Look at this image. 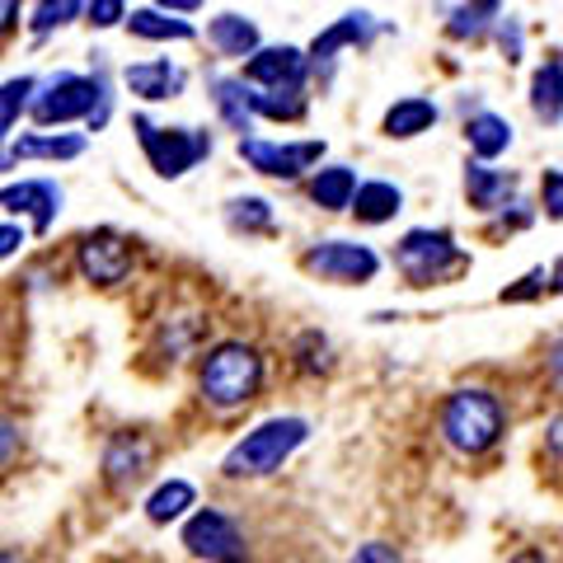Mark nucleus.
I'll use <instances>...</instances> for the list:
<instances>
[{"instance_id": "nucleus-19", "label": "nucleus", "mask_w": 563, "mask_h": 563, "mask_svg": "<svg viewBox=\"0 0 563 563\" xmlns=\"http://www.w3.org/2000/svg\"><path fill=\"white\" fill-rule=\"evenodd\" d=\"M437 118H442V109H437L428 95H404V99H395L390 109H385L380 132L390 136V141H413L422 132H432Z\"/></svg>"}, {"instance_id": "nucleus-12", "label": "nucleus", "mask_w": 563, "mask_h": 563, "mask_svg": "<svg viewBox=\"0 0 563 563\" xmlns=\"http://www.w3.org/2000/svg\"><path fill=\"white\" fill-rule=\"evenodd\" d=\"M310 52L291 47V43H273L258 47L250 62H244V80L250 85H291V90H306L310 80Z\"/></svg>"}, {"instance_id": "nucleus-27", "label": "nucleus", "mask_w": 563, "mask_h": 563, "mask_svg": "<svg viewBox=\"0 0 563 563\" xmlns=\"http://www.w3.org/2000/svg\"><path fill=\"white\" fill-rule=\"evenodd\" d=\"M80 151H85V136H66V132H57V136H20L10 146L14 161H76Z\"/></svg>"}, {"instance_id": "nucleus-45", "label": "nucleus", "mask_w": 563, "mask_h": 563, "mask_svg": "<svg viewBox=\"0 0 563 563\" xmlns=\"http://www.w3.org/2000/svg\"><path fill=\"white\" fill-rule=\"evenodd\" d=\"M512 563H550V559H544V554H540V550H521V554H517V559H512Z\"/></svg>"}, {"instance_id": "nucleus-4", "label": "nucleus", "mask_w": 563, "mask_h": 563, "mask_svg": "<svg viewBox=\"0 0 563 563\" xmlns=\"http://www.w3.org/2000/svg\"><path fill=\"white\" fill-rule=\"evenodd\" d=\"M202 399L211 409H240L250 404L263 385V357L250 343H217L202 362Z\"/></svg>"}, {"instance_id": "nucleus-31", "label": "nucleus", "mask_w": 563, "mask_h": 563, "mask_svg": "<svg viewBox=\"0 0 563 563\" xmlns=\"http://www.w3.org/2000/svg\"><path fill=\"white\" fill-rule=\"evenodd\" d=\"M33 90H38V80L33 76H14V80L0 85V141L10 136V128L20 122V113L33 103Z\"/></svg>"}, {"instance_id": "nucleus-1", "label": "nucleus", "mask_w": 563, "mask_h": 563, "mask_svg": "<svg viewBox=\"0 0 563 563\" xmlns=\"http://www.w3.org/2000/svg\"><path fill=\"white\" fill-rule=\"evenodd\" d=\"M437 428H442L446 446L461 451V455H484L503 442V428H507V413H503V399L484 390V385H465V390H451L442 413H437Z\"/></svg>"}, {"instance_id": "nucleus-3", "label": "nucleus", "mask_w": 563, "mask_h": 563, "mask_svg": "<svg viewBox=\"0 0 563 563\" xmlns=\"http://www.w3.org/2000/svg\"><path fill=\"white\" fill-rule=\"evenodd\" d=\"M310 437V422L306 418H268L258 422L254 432H244V442L231 446L225 455V479H263V474H273L287 465L291 451H301Z\"/></svg>"}, {"instance_id": "nucleus-5", "label": "nucleus", "mask_w": 563, "mask_h": 563, "mask_svg": "<svg viewBox=\"0 0 563 563\" xmlns=\"http://www.w3.org/2000/svg\"><path fill=\"white\" fill-rule=\"evenodd\" d=\"M395 268L409 277V287H437V282H446V277H455L461 268H470V254L455 244L451 231L418 225V231L399 235V244H395Z\"/></svg>"}, {"instance_id": "nucleus-32", "label": "nucleus", "mask_w": 563, "mask_h": 563, "mask_svg": "<svg viewBox=\"0 0 563 563\" xmlns=\"http://www.w3.org/2000/svg\"><path fill=\"white\" fill-rule=\"evenodd\" d=\"M493 43H498L507 66H517L526 57V24H521V14H503V20L493 24Z\"/></svg>"}, {"instance_id": "nucleus-8", "label": "nucleus", "mask_w": 563, "mask_h": 563, "mask_svg": "<svg viewBox=\"0 0 563 563\" xmlns=\"http://www.w3.org/2000/svg\"><path fill=\"white\" fill-rule=\"evenodd\" d=\"M184 544H188L192 559H207V563H250V550H244L240 526L225 512H217V507H202V512L188 517Z\"/></svg>"}, {"instance_id": "nucleus-10", "label": "nucleus", "mask_w": 563, "mask_h": 563, "mask_svg": "<svg viewBox=\"0 0 563 563\" xmlns=\"http://www.w3.org/2000/svg\"><path fill=\"white\" fill-rule=\"evenodd\" d=\"M306 273L324 277V282H347L352 287V282H372L380 273V254L357 240H320L306 254Z\"/></svg>"}, {"instance_id": "nucleus-13", "label": "nucleus", "mask_w": 563, "mask_h": 563, "mask_svg": "<svg viewBox=\"0 0 563 563\" xmlns=\"http://www.w3.org/2000/svg\"><path fill=\"white\" fill-rule=\"evenodd\" d=\"M0 211H14V217H33V231H52L62 211V188L52 179H24V184H10L0 188Z\"/></svg>"}, {"instance_id": "nucleus-28", "label": "nucleus", "mask_w": 563, "mask_h": 563, "mask_svg": "<svg viewBox=\"0 0 563 563\" xmlns=\"http://www.w3.org/2000/svg\"><path fill=\"white\" fill-rule=\"evenodd\" d=\"M188 507H198V493H192V484L188 479H169V484H161L146 498V517L155 526H169V521H179Z\"/></svg>"}, {"instance_id": "nucleus-7", "label": "nucleus", "mask_w": 563, "mask_h": 563, "mask_svg": "<svg viewBox=\"0 0 563 563\" xmlns=\"http://www.w3.org/2000/svg\"><path fill=\"white\" fill-rule=\"evenodd\" d=\"M240 155L258 169L263 179L296 184L306 169L324 161V141H263V136H240Z\"/></svg>"}, {"instance_id": "nucleus-30", "label": "nucleus", "mask_w": 563, "mask_h": 563, "mask_svg": "<svg viewBox=\"0 0 563 563\" xmlns=\"http://www.w3.org/2000/svg\"><path fill=\"white\" fill-rule=\"evenodd\" d=\"M225 221H231V231L268 235L273 231V207L263 198H231V202H225Z\"/></svg>"}, {"instance_id": "nucleus-24", "label": "nucleus", "mask_w": 563, "mask_h": 563, "mask_svg": "<svg viewBox=\"0 0 563 563\" xmlns=\"http://www.w3.org/2000/svg\"><path fill=\"white\" fill-rule=\"evenodd\" d=\"M357 184L362 179L352 165H324V169H314V179H310V202L320 211H352Z\"/></svg>"}, {"instance_id": "nucleus-2", "label": "nucleus", "mask_w": 563, "mask_h": 563, "mask_svg": "<svg viewBox=\"0 0 563 563\" xmlns=\"http://www.w3.org/2000/svg\"><path fill=\"white\" fill-rule=\"evenodd\" d=\"M29 113L38 128H62V122L85 118L90 128H103L109 118V90L99 76H76V70H57L47 85L33 90Z\"/></svg>"}, {"instance_id": "nucleus-36", "label": "nucleus", "mask_w": 563, "mask_h": 563, "mask_svg": "<svg viewBox=\"0 0 563 563\" xmlns=\"http://www.w3.org/2000/svg\"><path fill=\"white\" fill-rule=\"evenodd\" d=\"M301 366L306 372H329V339H320V333H306L301 339Z\"/></svg>"}, {"instance_id": "nucleus-29", "label": "nucleus", "mask_w": 563, "mask_h": 563, "mask_svg": "<svg viewBox=\"0 0 563 563\" xmlns=\"http://www.w3.org/2000/svg\"><path fill=\"white\" fill-rule=\"evenodd\" d=\"M85 5H90V0H38V5H33V20H29L33 38H47L52 29L76 24L80 14H85Z\"/></svg>"}, {"instance_id": "nucleus-16", "label": "nucleus", "mask_w": 563, "mask_h": 563, "mask_svg": "<svg viewBox=\"0 0 563 563\" xmlns=\"http://www.w3.org/2000/svg\"><path fill=\"white\" fill-rule=\"evenodd\" d=\"M526 103H531V118L544 122V128L563 122V52H550V57L531 70Z\"/></svg>"}, {"instance_id": "nucleus-6", "label": "nucleus", "mask_w": 563, "mask_h": 563, "mask_svg": "<svg viewBox=\"0 0 563 563\" xmlns=\"http://www.w3.org/2000/svg\"><path fill=\"white\" fill-rule=\"evenodd\" d=\"M132 128H136V141H141V151H146L151 169L161 174V179H184L192 165L211 155V132L161 128V122H151V118H132Z\"/></svg>"}, {"instance_id": "nucleus-38", "label": "nucleus", "mask_w": 563, "mask_h": 563, "mask_svg": "<svg viewBox=\"0 0 563 563\" xmlns=\"http://www.w3.org/2000/svg\"><path fill=\"white\" fill-rule=\"evenodd\" d=\"M14 451H20V428L10 418H0V465H10Z\"/></svg>"}, {"instance_id": "nucleus-40", "label": "nucleus", "mask_w": 563, "mask_h": 563, "mask_svg": "<svg viewBox=\"0 0 563 563\" xmlns=\"http://www.w3.org/2000/svg\"><path fill=\"white\" fill-rule=\"evenodd\" d=\"M544 366H550V376H554V385H563V333L550 343V352H544Z\"/></svg>"}, {"instance_id": "nucleus-37", "label": "nucleus", "mask_w": 563, "mask_h": 563, "mask_svg": "<svg viewBox=\"0 0 563 563\" xmlns=\"http://www.w3.org/2000/svg\"><path fill=\"white\" fill-rule=\"evenodd\" d=\"M352 563H404L395 544H385V540H372V544H362L357 554H352Z\"/></svg>"}, {"instance_id": "nucleus-44", "label": "nucleus", "mask_w": 563, "mask_h": 563, "mask_svg": "<svg viewBox=\"0 0 563 563\" xmlns=\"http://www.w3.org/2000/svg\"><path fill=\"white\" fill-rule=\"evenodd\" d=\"M550 296H563V254L554 258V268H550Z\"/></svg>"}, {"instance_id": "nucleus-39", "label": "nucleus", "mask_w": 563, "mask_h": 563, "mask_svg": "<svg viewBox=\"0 0 563 563\" xmlns=\"http://www.w3.org/2000/svg\"><path fill=\"white\" fill-rule=\"evenodd\" d=\"M24 250V231L20 225H0V258H14Z\"/></svg>"}, {"instance_id": "nucleus-23", "label": "nucleus", "mask_w": 563, "mask_h": 563, "mask_svg": "<svg viewBox=\"0 0 563 563\" xmlns=\"http://www.w3.org/2000/svg\"><path fill=\"white\" fill-rule=\"evenodd\" d=\"M207 43L221 52V57H254V52L263 47L258 38V24L254 20H244V14H217V20L207 24Z\"/></svg>"}, {"instance_id": "nucleus-14", "label": "nucleus", "mask_w": 563, "mask_h": 563, "mask_svg": "<svg viewBox=\"0 0 563 563\" xmlns=\"http://www.w3.org/2000/svg\"><path fill=\"white\" fill-rule=\"evenodd\" d=\"M517 188H521V179L512 169H493V161H470L465 165V198H470V207L474 211H503L507 202L517 198Z\"/></svg>"}, {"instance_id": "nucleus-9", "label": "nucleus", "mask_w": 563, "mask_h": 563, "mask_svg": "<svg viewBox=\"0 0 563 563\" xmlns=\"http://www.w3.org/2000/svg\"><path fill=\"white\" fill-rule=\"evenodd\" d=\"M380 33H390V24H380L372 10H347V14H339L320 38L310 43V66L320 70V76L329 80L333 76V62H339V52H347V47H372Z\"/></svg>"}, {"instance_id": "nucleus-20", "label": "nucleus", "mask_w": 563, "mask_h": 563, "mask_svg": "<svg viewBox=\"0 0 563 563\" xmlns=\"http://www.w3.org/2000/svg\"><path fill=\"white\" fill-rule=\"evenodd\" d=\"M146 461H151L146 437L118 432L109 442V451H103V479H109L113 488H128V484H136L141 474H146Z\"/></svg>"}, {"instance_id": "nucleus-42", "label": "nucleus", "mask_w": 563, "mask_h": 563, "mask_svg": "<svg viewBox=\"0 0 563 563\" xmlns=\"http://www.w3.org/2000/svg\"><path fill=\"white\" fill-rule=\"evenodd\" d=\"M20 24V0H0V38Z\"/></svg>"}, {"instance_id": "nucleus-11", "label": "nucleus", "mask_w": 563, "mask_h": 563, "mask_svg": "<svg viewBox=\"0 0 563 563\" xmlns=\"http://www.w3.org/2000/svg\"><path fill=\"white\" fill-rule=\"evenodd\" d=\"M76 268L85 282H95V287H118V282L132 273V244L118 231H95L76 244Z\"/></svg>"}, {"instance_id": "nucleus-25", "label": "nucleus", "mask_w": 563, "mask_h": 563, "mask_svg": "<svg viewBox=\"0 0 563 563\" xmlns=\"http://www.w3.org/2000/svg\"><path fill=\"white\" fill-rule=\"evenodd\" d=\"M250 103H254V118H268V122H301L310 109L306 90H291V85H250Z\"/></svg>"}, {"instance_id": "nucleus-21", "label": "nucleus", "mask_w": 563, "mask_h": 563, "mask_svg": "<svg viewBox=\"0 0 563 563\" xmlns=\"http://www.w3.org/2000/svg\"><path fill=\"white\" fill-rule=\"evenodd\" d=\"M404 211V188L390 179H366L357 184V198H352V217L362 225H385Z\"/></svg>"}, {"instance_id": "nucleus-17", "label": "nucleus", "mask_w": 563, "mask_h": 563, "mask_svg": "<svg viewBox=\"0 0 563 563\" xmlns=\"http://www.w3.org/2000/svg\"><path fill=\"white\" fill-rule=\"evenodd\" d=\"M503 0H455L446 5V38L451 43H488L493 24L503 20Z\"/></svg>"}, {"instance_id": "nucleus-18", "label": "nucleus", "mask_w": 563, "mask_h": 563, "mask_svg": "<svg viewBox=\"0 0 563 563\" xmlns=\"http://www.w3.org/2000/svg\"><path fill=\"white\" fill-rule=\"evenodd\" d=\"M512 141H517V132L503 113H493V109L465 113V146L474 161H498V155L512 151Z\"/></svg>"}, {"instance_id": "nucleus-35", "label": "nucleus", "mask_w": 563, "mask_h": 563, "mask_svg": "<svg viewBox=\"0 0 563 563\" xmlns=\"http://www.w3.org/2000/svg\"><path fill=\"white\" fill-rule=\"evenodd\" d=\"M540 291H550V273H544V268L526 273V277H521V287H507V291H503V301H507V306H517V301H531V296H540Z\"/></svg>"}, {"instance_id": "nucleus-22", "label": "nucleus", "mask_w": 563, "mask_h": 563, "mask_svg": "<svg viewBox=\"0 0 563 563\" xmlns=\"http://www.w3.org/2000/svg\"><path fill=\"white\" fill-rule=\"evenodd\" d=\"M211 103H217L221 122L231 132H254V103H250V80L244 76H217L211 80Z\"/></svg>"}, {"instance_id": "nucleus-15", "label": "nucleus", "mask_w": 563, "mask_h": 563, "mask_svg": "<svg viewBox=\"0 0 563 563\" xmlns=\"http://www.w3.org/2000/svg\"><path fill=\"white\" fill-rule=\"evenodd\" d=\"M122 80H128V90L136 99H146V103H165L174 95H184V85H188V70L179 62H169V57H155V62H136L122 70Z\"/></svg>"}, {"instance_id": "nucleus-43", "label": "nucleus", "mask_w": 563, "mask_h": 563, "mask_svg": "<svg viewBox=\"0 0 563 563\" xmlns=\"http://www.w3.org/2000/svg\"><path fill=\"white\" fill-rule=\"evenodd\" d=\"M161 10H169V14H198L202 10V0H155Z\"/></svg>"}, {"instance_id": "nucleus-34", "label": "nucleus", "mask_w": 563, "mask_h": 563, "mask_svg": "<svg viewBox=\"0 0 563 563\" xmlns=\"http://www.w3.org/2000/svg\"><path fill=\"white\" fill-rule=\"evenodd\" d=\"M85 20L95 29H113V24L128 20V0H90V5H85Z\"/></svg>"}, {"instance_id": "nucleus-33", "label": "nucleus", "mask_w": 563, "mask_h": 563, "mask_svg": "<svg viewBox=\"0 0 563 563\" xmlns=\"http://www.w3.org/2000/svg\"><path fill=\"white\" fill-rule=\"evenodd\" d=\"M540 211L544 221H563V169L540 174Z\"/></svg>"}, {"instance_id": "nucleus-41", "label": "nucleus", "mask_w": 563, "mask_h": 563, "mask_svg": "<svg viewBox=\"0 0 563 563\" xmlns=\"http://www.w3.org/2000/svg\"><path fill=\"white\" fill-rule=\"evenodd\" d=\"M544 446H550L554 461H563V413L550 422V428H544Z\"/></svg>"}, {"instance_id": "nucleus-26", "label": "nucleus", "mask_w": 563, "mask_h": 563, "mask_svg": "<svg viewBox=\"0 0 563 563\" xmlns=\"http://www.w3.org/2000/svg\"><path fill=\"white\" fill-rule=\"evenodd\" d=\"M128 33L132 38H146V43H188L192 24L179 20V14L161 10V5H151V10H132L128 14Z\"/></svg>"}, {"instance_id": "nucleus-46", "label": "nucleus", "mask_w": 563, "mask_h": 563, "mask_svg": "<svg viewBox=\"0 0 563 563\" xmlns=\"http://www.w3.org/2000/svg\"><path fill=\"white\" fill-rule=\"evenodd\" d=\"M0 563H20V559H14V554H5V550H0Z\"/></svg>"}]
</instances>
